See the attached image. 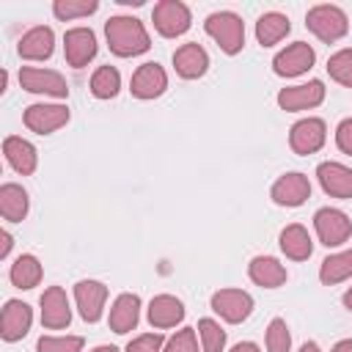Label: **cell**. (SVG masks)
Masks as SVG:
<instances>
[{"instance_id": "6", "label": "cell", "mask_w": 352, "mask_h": 352, "mask_svg": "<svg viewBox=\"0 0 352 352\" xmlns=\"http://www.w3.org/2000/svg\"><path fill=\"white\" fill-rule=\"evenodd\" d=\"M154 28L160 30V36L173 38L182 36L190 28V8L179 0H162L154 6Z\"/></svg>"}, {"instance_id": "38", "label": "cell", "mask_w": 352, "mask_h": 352, "mask_svg": "<svg viewBox=\"0 0 352 352\" xmlns=\"http://www.w3.org/2000/svg\"><path fill=\"white\" fill-rule=\"evenodd\" d=\"M336 143L344 154H352V118H344L336 129Z\"/></svg>"}, {"instance_id": "26", "label": "cell", "mask_w": 352, "mask_h": 352, "mask_svg": "<svg viewBox=\"0 0 352 352\" xmlns=\"http://www.w3.org/2000/svg\"><path fill=\"white\" fill-rule=\"evenodd\" d=\"M0 212L6 220L19 223L28 214V192L19 184H11V182L3 184L0 187Z\"/></svg>"}, {"instance_id": "16", "label": "cell", "mask_w": 352, "mask_h": 352, "mask_svg": "<svg viewBox=\"0 0 352 352\" xmlns=\"http://www.w3.org/2000/svg\"><path fill=\"white\" fill-rule=\"evenodd\" d=\"M30 322H33L30 305L19 302V300H8L3 308V316H0V336L6 341H19L30 330Z\"/></svg>"}, {"instance_id": "2", "label": "cell", "mask_w": 352, "mask_h": 352, "mask_svg": "<svg viewBox=\"0 0 352 352\" xmlns=\"http://www.w3.org/2000/svg\"><path fill=\"white\" fill-rule=\"evenodd\" d=\"M206 33L220 44L223 52L236 55L245 44V22L231 11H217L206 16Z\"/></svg>"}, {"instance_id": "42", "label": "cell", "mask_w": 352, "mask_h": 352, "mask_svg": "<svg viewBox=\"0 0 352 352\" xmlns=\"http://www.w3.org/2000/svg\"><path fill=\"white\" fill-rule=\"evenodd\" d=\"M300 352H319V346H316L314 341H305V344L300 346Z\"/></svg>"}, {"instance_id": "44", "label": "cell", "mask_w": 352, "mask_h": 352, "mask_svg": "<svg viewBox=\"0 0 352 352\" xmlns=\"http://www.w3.org/2000/svg\"><path fill=\"white\" fill-rule=\"evenodd\" d=\"M91 352H118L116 346H96V349H91Z\"/></svg>"}, {"instance_id": "9", "label": "cell", "mask_w": 352, "mask_h": 352, "mask_svg": "<svg viewBox=\"0 0 352 352\" xmlns=\"http://www.w3.org/2000/svg\"><path fill=\"white\" fill-rule=\"evenodd\" d=\"M314 60H316L314 50H311L305 41H294V44H289L283 52L275 55L272 69H275V74H280V77H297V74L308 72V69L314 66Z\"/></svg>"}, {"instance_id": "8", "label": "cell", "mask_w": 352, "mask_h": 352, "mask_svg": "<svg viewBox=\"0 0 352 352\" xmlns=\"http://www.w3.org/2000/svg\"><path fill=\"white\" fill-rule=\"evenodd\" d=\"M19 82L30 94H47V96H55V99H63L69 94L66 80L58 72H50V69H33V66H28V69L19 72Z\"/></svg>"}, {"instance_id": "25", "label": "cell", "mask_w": 352, "mask_h": 352, "mask_svg": "<svg viewBox=\"0 0 352 352\" xmlns=\"http://www.w3.org/2000/svg\"><path fill=\"white\" fill-rule=\"evenodd\" d=\"M280 250L289 256V258H294V261H305L308 256H311V250H314V245H311V236H308V231L302 228V226H286L283 231H280Z\"/></svg>"}, {"instance_id": "4", "label": "cell", "mask_w": 352, "mask_h": 352, "mask_svg": "<svg viewBox=\"0 0 352 352\" xmlns=\"http://www.w3.org/2000/svg\"><path fill=\"white\" fill-rule=\"evenodd\" d=\"M314 226H316V234H319L322 245H327V248H336V245L346 242L349 234H352V220L344 212L330 209V206H324L314 214Z\"/></svg>"}, {"instance_id": "24", "label": "cell", "mask_w": 352, "mask_h": 352, "mask_svg": "<svg viewBox=\"0 0 352 352\" xmlns=\"http://www.w3.org/2000/svg\"><path fill=\"white\" fill-rule=\"evenodd\" d=\"M182 319H184V305L176 297L160 294V297L151 300V305H148V322L154 327H173Z\"/></svg>"}, {"instance_id": "37", "label": "cell", "mask_w": 352, "mask_h": 352, "mask_svg": "<svg viewBox=\"0 0 352 352\" xmlns=\"http://www.w3.org/2000/svg\"><path fill=\"white\" fill-rule=\"evenodd\" d=\"M126 352H162V336L160 333H143L126 344Z\"/></svg>"}, {"instance_id": "41", "label": "cell", "mask_w": 352, "mask_h": 352, "mask_svg": "<svg viewBox=\"0 0 352 352\" xmlns=\"http://www.w3.org/2000/svg\"><path fill=\"white\" fill-rule=\"evenodd\" d=\"M333 352H352V338H346V341H338V344L333 346Z\"/></svg>"}, {"instance_id": "34", "label": "cell", "mask_w": 352, "mask_h": 352, "mask_svg": "<svg viewBox=\"0 0 352 352\" xmlns=\"http://www.w3.org/2000/svg\"><path fill=\"white\" fill-rule=\"evenodd\" d=\"M267 352H292V336L283 319H272L267 327Z\"/></svg>"}, {"instance_id": "13", "label": "cell", "mask_w": 352, "mask_h": 352, "mask_svg": "<svg viewBox=\"0 0 352 352\" xmlns=\"http://www.w3.org/2000/svg\"><path fill=\"white\" fill-rule=\"evenodd\" d=\"M41 322H44V327H50V330L66 327V324L72 322V308H69L66 292H63L60 286H50V289L41 294Z\"/></svg>"}, {"instance_id": "18", "label": "cell", "mask_w": 352, "mask_h": 352, "mask_svg": "<svg viewBox=\"0 0 352 352\" xmlns=\"http://www.w3.org/2000/svg\"><path fill=\"white\" fill-rule=\"evenodd\" d=\"M319 184L333 198H352V170L341 162H322L316 168Z\"/></svg>"}, {"instance_id": "11", "label": "cell", "mask_w": 352, "mask_h": 352, "mask_svg": "<svg viewBox=\"0 0 352 352\" xmlns=\"http://www.w3.org/2000/svg\"><path fill=\"white\" fill-rule=\"evenodd\" d=\"M63 52H66L69 66L82 69L96 55V36L88 28H72L63 36Z\"/></svg>"}, {"instance_id": "22", "label": "cell", "mask_w": 352, "mask_h": 352, "mask_svg": "<svg viewBox=\"0 0 352 352\" xmlns=\"http://www.w3.org/2000/svg\"><path fill=\"white\" fill-rule=\"evenodd\" d=\"M52 47H55V36L50 28H30L19 38V55L25 60H44L52 55Z\"/></svg>"}, {"instance_id": "12", "label": "cell", "mask_w": 352, "mask_h": 352, "mask_svg": "<svg viewBox=\"0 0 352 352\" xmlns=\"http://www.w3.org/2000/svg\"><path fill=\"white\" fill-rule=\"evenodd\" d=\"M324 99V85L322 80H311L305 85H292V88H283L278 94V104L289 113L294 110H308V107H316L319 102Z\"/></svg>"}, {"instance_id": "1", "label": "cell", "mask_w": 352, "mask_h": 352, "mask_svg": "<svg viewBox=\"0 0 352 352\" xmlns=\"http://www.w3.org/2000/svg\"><path fill=\"white\" fill-rule=\"evenodd\" d=\"M104 36H107L110 50L118 58H132V55H140V52H146L151 47L143 22L135 19V16H113V19H107Z\"/></svg>"}, {"instance_id": "30", "label": "cell", "mask_w": 352, "mask_h": 352, "mask_svg": "<svg viewBox=\"0 0 352 352\" xmlns=\"http://www.w3.org/2000/svg\"><path fill=\"white\" fill-rule=\"evenodd\" d=\"M118 88H121V74H118L116 66H99L94 72V77H91V94L96 99H110V96L118 94Z\"/></svg>"}, {"instance_id": "28", "label": "cell", "mask_w": 352, "mask_h": 352, "mask_svg": "<svg viewBox=\"0 0 352 352\" xmlns=\"http://www.w3.org/2000/svg\"><path fill=\"white\" fill-rule=\"evenodd\" d=\"M8 278H11V283H14L16 289H33V286H38V280H41V264H38V258L30 256V253L19 256V258L11 264Z\"/></svg>"}, {"instance_id": "35", "label": "cell", "mask_w": 352, "mask_h": 352, "mask_svg": "<svg viewBox=\"0 0 352 352\" xmlns=\"http://www.w3.org/2000/svg\"><path fill=\"white\" fill-rule=\"evenodd\" d=\"M38 352H80L82 349V338L80 336H41L36 344Z\"/></svg>"}, {"instance_id": "7", "label": "cell", "mask_w": 352, "mask_h": 352, "mask_svg": "<svg viewBox=\"0 0 352 352\" xmlns=\"http://www.w3.org/2000/svg\"><path fill=\"white\" fill-rule=\"evenodd\" d=\"M324 138H327V129L322 118H302L292 126L289 146L294 154H314L324 146Z\"/></svg>"}, {"instance_id": "3", "label": "cell", "mask_w": 352, "mask_h": 352, "mask_svg": "<svg viewBox=\"0 0 352 352\" xmlns=\"http://www.w3.org/2000/svg\"><path fill=\"white\" fill-rule=\"evenodd\" d=\"M305 25L314 36H319L322 41H338L341 36H346L349 30V22H346V14L338 8V6H314L305 16Z\"/></svg>"}, {"instance_id": "33", "label": "cell", "mask_w": 352, "mask_h": 352, "mask_svg": "<svg viewBox=\"0 0 352 352\" xmlns=\"http://www.w3.org/2000/svg\"><path fill=\"white\" fill-rule=\"evenodd\" d=\"M327 72H330V77H333L336 82L352 88V50H341V52L330 55Z\"/></svg>"}, {"instance_id": "20", "label": "cell", "mask_w": 352, "mask_h": 352, "mask_svg": "<svg viewBox=\"0 0 352 352\" xmlns=\"http://www.w3.org/2000/svg\"><path fill=\"white\" fill-rule=\"evenodd\" d=\"M248 275L253 283H258L264 289H275V286L286 283V267L272 256H256L248 264Z\"/></svg>"}, {"instance_id": "14", "label": "cell", "mask_w": 352, "mask_h": 352, "mask_svg": "<svg viewBox=\"0 0 352 352\" xmlns=\"http://www.w3.org/2000/svg\"><path fill=\"white\" fill-rule=\"evenodd\" d=\"M311 195V182L302 173H286L272 184V201L278 206H300Z\"/></svg>"}, {"instance_id": "39", "label": "cell", "mask_w": 352, "mask_h": 352, "mask_svg": "<svg viewBox=\"0 0 352 352\" xmlns=\"http://www.w3.org/2000/svg\"><path fill=\"white\" fill-rule=\"evenodd\" d=\"M11 245H14V239H11V234H8V231H3V248H0V258H6V256H8V250H11Z\"/></svg>"}, {"instance_id": "15", "label": "cell", "mask_w": 352, "mask_h": 352, "mask_svg": "<svg viewBox=\"0 0 352 352\" xmlns=\"http://www.w3.org/2000/svg\"><path fill=\"white\" fill-rule=\"evenodd\" d=\"M74 297H77L80 316L85 322H96L102 316V308H104V300H107V286L99 283V280H80L74 286Z\"/></svg>"}, {"instance_id": "19", "label": "cell", "mask_w": 352, "mask_h": 352, "mask_svg": "<svg viewBox=\"0 0 352 352\" xmlns=\"http://www.w3.org/2000/svg\"><path fill=\"white\" fill-rule=\"evenodd\" d=\"M173 66H176V72L184 77V80H195V77H201L204 72H206V66H209V55H206V50L201 47V44H182L176 52H173Z\"/></svg>"}, {"instance_id": "36", "label": "cell", "mask_w": 352, "mask_h": 352, "mask_svg": "<svg viewBox=\"0 0 352 352\" xmlns=\"http://www.w3.org/2000/svg\"><path fill=\"white\" fill-rule=\"evenodd\" d=\"M162 352H198V344H195V330H190V327H184V330H179L165 346H162Z\"/></svg>"}, {"instance_id": "29", "label": "cell", "mask_w": 352, "mask_h": 352, "mask_svg": "<svg viewBox=\"0 0 352 352\" xmlns=\"http://www.w3.org/2000/svg\"><path fill=\"white\" fill-rule=\"evenodd\" d=\"M352 275V248L344 250V253H336V256H327L322 261V270H319V280L324 286H333V283H341Z\"/></svg>"}, {"instance_id": "17", "label": "cell", "mask_w": 352, "mask_h": 352, "mask_svg": "<svg viewBox=\"0 0 352 352\" xmlns=\"http://www.w3.org/2000/svg\"><path fill=\"white\" fill-rule=\"evenodd\" d=\"M168 88V74L160 63H143L132 74V94L138 99H154Z\"/></svg>"}, {"instance_id": "27", "label": "cell", "mask_w": 352, "mask_h": 352, "mask_svg": "<svg viewBox=\"0 0 352 352\" xmlns=\"http://www.w3.org/2000/svg\"><path fill=\"white\" fill-rule=\"evenodd\" d=\"M289 19L283 16V14H278V11H270V14H264V16H258V22H256V38H258V44H264V47H272V44H278L286 33H289Z\"/></svg>"}, {"instance_id": "21", "label": "cell", "mask_w": 352, "mask_h": 352, "mask_svg": "<svg viewBox=\"0 0 352 352\" xmlns=\"http://www.w3.org/2000/svg\"><path fill=\"white\" fill-rule=\"evenodd\" d=\"M138 316H140V300L138 294H118L113 308H110V327L113 333H129L135 330L138 324Z\"/></svg>"}, {"instance_id": "43", "label": "cell", "mask_w": 352, "mask_h": 352, "mask_svg": "<svg viewBox=\"0 0 352 352\" xmlns=\"http://www.w3.org/2000/svg\"><path fill=\"white\" fill-rule=\"evenodd\" d=\"M344 305H346V308H349V311H352V289H349V292H346V294H344Z\"/></svg>"}, {"instance_id": "40", "label": "cell", "mask_w": 352, "mask_h": 352, "mask_svg": "<svg viewBox=\"0 0 352 352\" xmlns=\"http://www.w3.org/2000/svg\"><path fill=\"white\" fill-rule=\"evenodd\" d=\"M231 352H258V346H256V344H250V341H242V344H236Z\"/></svg>"}, {"instance_id": "31", "label": "cell", "mask_w": 352, "mask_h": 352, "mask_svg": "<svg viewBox=\"0 0 352 352\" xmlns=\"http://www.w3.org/2000/svg\"><path fill=\"white\" fill-rule=\"evenodd\" d=\"M198 336L204 352H223L226 349V333L214 319H201L198 322Z\"/></svg>"}, {"instance_id": "10", "label": "cell", "mask_w": 352, "mask_h": 352, "mask_svg": "<svg viewBox=\"0 0 352 352\" xmlns=\"http://www.w3.org/2000/svg\"><path fill=\"white\" fill-rule=\"evenodd\" d=\"M69 121V110L63 104H30L25 110V126L38 135H50Z\"/></svg>"}, {"instance_id": "5", "label": "cell", "mask_w": 352, "mask_h": 352, "mask_svg": "<svg viewBox=\"0 0 352 352\" xmlns=\"http://www.w3.org/2000/svg\"><path fill=\"white\" fill-rule=\"evenodd\" d=\"M212 308L214 314H220L226 322L231 324H239L250 316L253 311V297L242 289H220L212 294Z\"/></svg>"}, {"instance_id": "23", "label": "cell", "mask_w": 352, "mask_h": 352, "mask_svg": "<svg viewBox=\"0 0 352 352\" xmlns=\"http://www.w3.org/2000/svg\"><path fill=\"white\" fill-rule=\"evenodd\" d=\"M3 154H6L8 165H11L16 173L28 176V173L36 170V148H33V143H28V140L11 135V138H6V143H3Z\"/></svg>"}, {"instance_id": "32", "label": "cell", "mask_w": 352, "mask_h": 352, "mask_svg": "<svg viewBox=\"0 0 352 352\" xmlns=\"http://www.w3.org/2000/svg\"><path fill=\"white\" fill-rule=\"evenodd\" d=\"M99 8L96 0H55L52 11L58 19H74V16H88Z\"/></svg>"}]
</instances>
